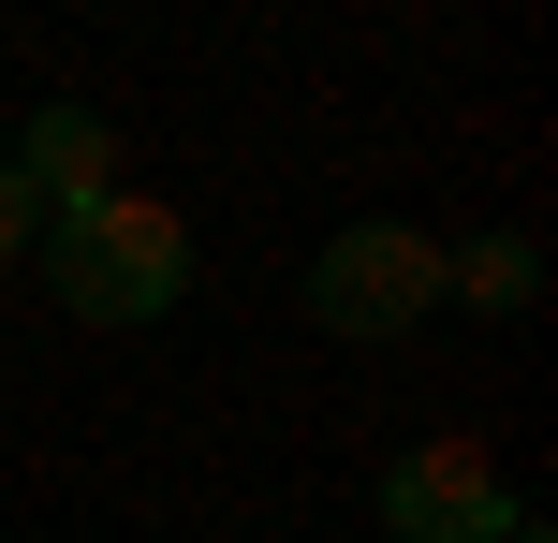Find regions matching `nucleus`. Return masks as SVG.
I'll return each instance as SVG.
<instances>
[{
  "label": "nucleus",
  "instance_id": "nucleus-5",
  "mask_svg": "<svg viewBox=\"0 0 558 543\" xmlns=\"http://www.w3.org/2000/svg\"><path fill=\"white\" fill-rule=\"evenodd\" d=\"M441 294H471V309H530V294H544V250H530V235H471V250H441Z\"/></svg>",
  "mask_w": 558,
  "mask_h": 543
},
{
  "label": "nucleus",
  "instance_id": "nucleus-7",
  "mask_svg": "<svg viewBox=\"0 0 558 543\" xmlns=\"http://www.w3.org/2000/svg\"><path fill=\"white\" fill-rule=\"evenodd\" d=\"M514 543H544V529H514Z\"/></svg>",
  "mask_w": 558,
  "mask_h": 543
},
{
  "label": "nucleus",
  "instance_id": "nucleus-2",
  "mask_svg": "<svg viewBox=\"0 0 558 543\" xmlns=\"http://www.w3.org/2000/svg\"><path fill=\"white\" fill-rule=\"evenodd\" d=\"M426 309H441V235L353 221V235H324V250H308V323H324V338L383 353V338H412Z\"/></svg>",
  "mask_w": 558,
  "mask_h": 543
},
{
  "label": "nucleus",
  "instance_id": "nucleus-4",
  "mask_svg": "<svg viewBox=\"0 0 558 543\" xmlns=\"http://www.w3.org/2000/svg\"><path fill=\"white\" fill-rule=\"evenodd\" d=\"M0 162L29 176V206H45V221H74V206L118 192V118H104V103H29Z\"/></svg>",
  "mask_w": 558,
  "mask_h": 543
},
{
  "label": "nucleus",
  "instance_id": "nucleus-1",
  "mask_svg": "<svg viewBox=\"0 0 558 543\" xmlns=\"http://www.w3.org/2000/svg\"><path fill=\"white\" fill-rule=\"evenodd\" d=\"M45 294L74 323H162L177 294H192V221L177 206H147V192H104V206H74V221H45Z\"/></svg>",
  "mask_w": 558,
  "mask_h": 543
},
{
  "label": "nucleus",
  "instance_id": "nucleus-6",
  "mask_svg": "<svg viewBox=\"0 0 558 543\" xmlns=\"http://www.w3.org/2000/svg\"><path fill=\"white\" fill-rule=\"evenodd\" d=\"M15 250H45V206H29V176L0 162V264H15Z\"/></svg>",
  "mask_w": 558,
  "mask_h": 543
},
{
  "label": "nucleus",
  "instance_id": "nucleus-3",
  "mask_svg": "<svg viewBox=\"0 0 558 543\" xmlns=\"http://www.w3.org/2000/svg\"><path fill=\"white\" fill-rule=\"evenodd\" d=\"M514 529H530V499H514L471 441H412V456L383 470V543H514Z\"/></svg>",
  "mask_w": 558,
  "mask_h": 543
}]
</instances>
